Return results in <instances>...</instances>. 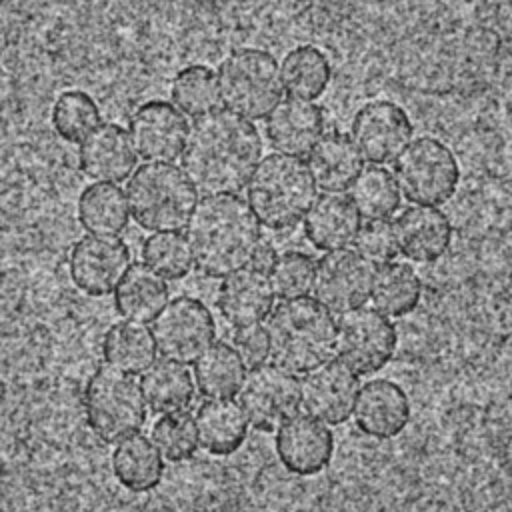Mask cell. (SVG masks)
Returning <instances> with one entry per match:
<instances>
[{
    "mask_svg": "<svg viewBox=\"0 0 512 512\" xmlns=\"http://www.w3.org/2000/svg\"><path fill=\"white\" fill-rule=\"evenodd\" d=\"M260 156L256 126L228 108H216L188 128L182 170L204 196L236 194L248 184Z\"/></svg>",
    "mask_w": 512,
    "mask_h": 512,
    "instance_id": "6da1fadb",
    "label": "cell"
},
{
    "mask_svg": "<svg viewBox=\"0 0 512 512\" xmlns=\"http://www.w3.org/2000/svg\"><path fill=\"white\" fill-rule=\"evenodd\" d=\"M194 266L208 278H226L248 268L262 244L260 222L248 202L236 194L198 200L188 224Z\"/></svg>",
    "mask_w": 512,
    "mask_h": 512,
    "instance_id": "7a4b0ae2",
    "label": "cell"
},
{
    "mask_svg": "<svg viewBox=\"0 0 512 512\" xmlns=\"http://www.w3.org/2000/svg\"><path fill=\"white\" fill-rule=\"evenodd\" d=\"M264 328L268 358L294 374L310 372L336 352V320L316 298L280 302L268 314Z\"/></svg>",
    "mask_w": 512,
    "mask_h": 512,
    "instance_id": "3957f363",
    "label": "cell"
},
{
    "mask_svg": "<svg viewBox=\"0 0 512 512\" xmlns=\"http://www.w3.org/2000/svg\"><path fill=\"white\" fill-rule=\"evenodd\" d=\"M316 196L308 164L290 154H268L256 164L246 200L260 224L270 230H288L298 224Z\"/></svg>",
    "mask_w": 512,
    "mask_h": 512,
    "instance_id": "277c9868",
    "label": "cell"
},
{
    "mask_svg": "<svg viewBox=\"0 0 512 512\" xmlns=\"http://www.w3.org/2000/svg\"><path fill=\"white\" fill-rule=\"evenodd\" d=\"M130 214L148 232H178L186 228L198 192L186 172L170 162L140 164L126 188Z\"/></svg>",
    "mask_w": 512,
    "mask_h": 512,
    "instance_id": "5b68a950",
    "label": "cell"
},
{
    "mask_svg": "<svg viewBox=\"0 0 512 512\" xmlns=\"http://www.w3.org/2000/svg\"><path fill=\"white\" fill-rule=\"evenodd\" d=\"M84 414L102 442H118L146 422V398L134 374L110 364L98 366L84 386Z\"/></svg>",
    "mask_w": 512,
    "mask_h": 512,
    "instance_id": "8992f818",
    "label": "cell"
},
{
    "mask_svg": "<svg viewBox=\"0 0 512 512\" xmlns=\"http://www.w3.org/2000/svg\"><path fill=\"white\" fill-rule=\"evenodd\" d=\"M220 102L242 118H266L280 102L282 82L276 58L262 48H236L218 64Z\"/></svg>",
    "mask_w": 512,
    "mask_h": 512,
    "instance_id": "52a82bcc",
    "label": "cell"
},
{
    "mask_svg": "<svg viewBox=\"0 0 512 512\" xmlns=\"http://www.w3.org/2000/svg\"><path fill=\"white\" fill-rule=\"evenodd\" d=\"M394 182L412 204L438 206L448 202L460 182L454 152L434 136H418L394 158Z\"/></svg>",
    "mask_w": 512,
    "mask_h": 512,
    "instance_id": "ba28073f",
    "label": "cell"
},
{
    "mask_svg": "<svg viewBox=\"0 0 512 512\" xmlns=\"http://www.w3.org/2000/svg\"><path fill=\"white\" fill-rule=\"evenodd\" d=\"M396 344V326L376 308L346 310L336 322V352L358 376L380 372L392 360Z\"/></svg>",
    "mask_w": 512,
    "mask_h": 512,
    "instance_id": "9c48e42d",
    "label": "cell"
},
{
    "mask_svg": "<svg viewBox=\"0 0 512 512\" xmlns=\"http://www.w3.org/2000/svg\"><path fill=\"white\" fill-rule=\"evenodd\" d=\"M158 352L174 362H194L216 338V320L200 298L176 296L152 320Z\"/></svg>",
    "mask_w": 512,
    "mask_h": 512,
    "instance_id": "30bf717a",
    "label": "cell"
},
{
    "mask_svg": "<svg viewBox=\"0 0 512 512\" xmlns=\"http://www.w3.org/2000/svg\"><path fill=\"white\" fill-rule=\"evenodd\" d=\"M248 422L260 432H272L300 408V382L294 372L262 362L250 366L238 388Z\"/></svg>",
    "mask_w": 512,
    "mask_h": 512,
    "instance_id": "8fae6325",
    "label": "cell"
},
{
    "mask_svg": "<svg viewBox=\"0 0 512 512\" xmlns=\"http://www.w3.org/2000/svg\"><path fill=\"white\" fill-rule=\"evenodd\" d=\"M414 132L408 112L392 100L362 104L350 124V140L362 160L388 164L406 148Z\"/></svg>",
    "mask_w": 512,
    "mask_h": 512,
    "instance_id": "7c38bea8",
    "label": "cell"
},
{
    "mask_svg": "<svg viewBox=\"0 0 512 512\" xmlns=\"http://www.w3.org/2000/svg\"><path fill=\"white\" fill-rule=\"evenodd\" d=\"M374 264L358 250H330L316 262L312 290L320 304L330 312H346L362 306L372 288Z\"/></svg>",
    "mask_w": 512,
    "mask_h": 512,
    "instance_id": "4fadbf2b",
    "label": "cell"
},
{
    "mask_svg": "<svg viewBox=\"0 0 512 512\" xmlns=\"http://www.w3.org/2000/svg\"><path fill=\"white\" fill-rule=\"evenodd\" d=\"M130 268V248L124 240L104 234H86L70 250L68 272L74 286L94 298L106 296Z\"/></svg>",
    "mask_w": 512,
    "mask_h": 512,
    "instance_id": "5bb4252c",
    "label": "cell"
},
{
    "mask_svg": "<svg viewBox=\"0 0 512 512\" xmlns=\"http://www.w3.org/2000/svg\"><path fill=\"white\" fill-rule=\"evenodd\" d=\"M188 128L186 116L172 102L148 100L132 112L128 136L140 158L170 162L182 154Z\"/></svg>",
    "mask_w": 512,
    "mask_h": 512,
    "instance_id": "9a60e30c",
    "label": "cell"
},
{
    "mask_svg": "<svg viewBox=\"0 0 512 512\" xmlns=\"http://www.w3.org/2000/svg\"><path fill=\"white\" fill-rule=\"evenodd\" d=\"M358 388V374L340 358H330L306 372L300 382V404L324 424H344L352 414Z\"/></svg>",
    "mask_w": 512,
    "mask_h": 512,
    "instance_id": "2e32d148",
    "label": "cell"
},
{
    "mask_svg": "<svg viewBox=\"0 0 512 512\" xmlns=\"http://www.w3.org/2000/svg\"><path fill=\"white\" fill-rule=\"evenodd\" d=\"M274 448L280 464L296 476L322 472L334 454V434L310 414H294L278 426Z\"/></svg>",
    "mask_w": 512,
    "mask_h": 512,
    "instance_id": "e0dca14e",
    "label": "cell"
},
{
    "mask_svg": "<svg viewBox=\"0 0 512 512\" xmlns=\"http://www.w3.org/2000/svg\"><path fill=\"white\" fill-rule=\"evenodd\" d=\"M356 428L376 440L398 436L410 422V400L406 390L388 378L368 380L358 388L354 402Z\"/></svg>",
    "mask_w": 512,
    "mask_h": 512,
    "instance_id": "ac0fdd59",
    "label": "cell"
},
{
    "mask_svg": "<svg viewBox=\"0 0 512 512\" xmlns=\"http://www.w3.org/2000/svg\"><path fill=\"white\" fill-rule=\"evenodd\" d=\"M398 252L412 262H436L450 246L452 224L436 206L414 204L404 208L392 222Z\"/></svg>",
    "mask_w": 512,
    "mask_h": 512,
    "instance_id": "d6986e66",
    "label": "cell"
},
{
    "mask_svg": "<svg viewBox=\"0 0 512 512\" xmlns=\"http://www.w3.org/2000/svg\"><path fill=\"white\" fill-rule=\"evenodd\" d=\"M78 164L90 180L116 184L128 180L136 170V150L128 132L120 124L108 122L80 142Z\"/></svg>",
    "mask_w": 512,
    "mask_h": 512,
    "instance_id": "ffe728a7",
    "label": "cell"
},
{
    "mask_svg": "<svg viewBox=\"0 0 512 512\" xmlns=\"http://www.w3.org/2000/svg\"><path fill=\"white\" fill-rule=\"evenodd\" d=\"M266 138L280 154H308L324 132V112L318 104L298 98L280 100L266 116Z\"/></svg>",
    "mask_w": 512,
    "mask_h": 512,
    "instance_id": "44dd1931",
    "label": "cell"
},
{
    "mask_svg": "<svg viewBox=\"0 0 512 512\" xmlns=\"http://www.w3.org/2000/svg\"><path fill=\"white\" fill-rule=\"evenodd\" d=\"M216 304L224 320L234 328L260 324L272 312L274 290L264 272L248 266L222 280Z\"/></svg>",
    "mask_w": 512,
    "mask_h": 512,
    "instance_id": "7402d4cb",
    "label": "cell"
},
{
    "mask_svg": "<svg viewBox=\"0 0 512 512\" xmlns=\"http://www.w3.org/2000/svg\"><path fill=\"white\" fill-rule=\"evenodd\" d=\"M360 230V214L342 192L320 194L304 214L308 242L324 252L346 248Z\"/></svg>",
    "mask_w": 512,
    "mask_h": 512,
    "instance_id": "603a6c76",
    "label": "cell"
},
{
    "mask_svg": "<svg viewBox=\"0 0 512 512\" xmlns=\"http://www.w3.org/2000/svg\"><path fill=\"white\" fill-rule=\"evenodd\" d=\"M198 442L214 456L234 454L248 436V418L240 402L230 398H208L194 414Z\"/></svg>",
    "mask_w": 512,
    "mask_h": 512,
    "instance_id": "cb8c5ba5",
    "label": "cell"
},
{
    "mask_svg": "<svg viewBox=\"0 0 512 512\" xmlns=\"http://www.w3.org/2000/svg\"><path fill=\"white\" fill-rule=\"evenodd\" d=\"M308 170L324 192H342L360 174L362 158L348 134L332 130L322 134L308 152Z\"/></svg>",
    "mask_w": 512,
    "mask_h": 512,
    "instance_id": "d4e9b609",
    "label": "cell"
},
{
    "mask_svg": "<svg viewBox=\"0 0 512 512\" xmlns=\"http://www.w3.org/2000/svg\"><path fill=\"white\" fill-rule=\"evenodd\" d=\"M168 302V284L148 264L134 262L114 290L116 312L132 322H150Z\"/></svg>",
    "mask_w": 512,
    "mask_h": 512,
    "instance_id": "484cf974",
    "label": "cell"
},
{
    "mask_svg": "<svg viewBox=\"0 0 512 512\" xmlns=\"http://www.w3.org/2000/svg\"><path fill=\"white\" fill-rule=\"evenodd\" d=\"M112 474L130 492H150L164 476L162 454L144 434H130L112 452Z\"/></svg>",
    "mask_w": 512,
    "mask_h": 512,
    "instance_id": "4316f807",
    "label": "cell"
},
{
    "mask_svg": "<svg viewBox=\"0 0 512 512\" xmlns=\"http://www.w3.org/2000/svg\"><path fill=\"white\" fill-rule=\"evenodd\" d=\"M78 222L90 234L116 236L126 230L130 206L126 192L116 184L94 182L78 196Z\"/></svg>",
    "mask_w": 512,
    "mask_h": 512,
    "instance_id": "83f0119b",
    "label": "cell"
},
{
    "mask_svg": "<svg viewBox=\"0 0 512 512\" xmlns=\"http://www.w3.org/2000/svg\"><path fill=\"white\" fill-rule=\"evenodd\" d=\"M146 404L156 414H170L188 408L194 398L192 374L182 362L174 360H154L140 380Z\"/></svg>",
    "mask_w": 512,
    "mask_h": 512,
    "instance_id": "f1b7e54d",
    "label": "cell"
},
{
    "mask_svg": "<svg viewBox=\"0 0 512 512\" xmlns=\"http://www.w3.org/2000/svg\"><path fill=\"white\" fill-rule=\"evenodd\" d=\"M332 66L328 56L312 46L300 44L294 46L280 64V82L292 98L314 100L322 96L330 84Z\"/></svg>",
    "mask_w": 512,
    "mask_h": 512,
    "instance_id": "f546056e",
    "label": "cell"
},
{
    "mask_svg": "<svg viewBox=\"0 0 512 512\" xmlns=\"http://www.w3.org/2000/svg\"><path fill=\"white\" fill-rule=\"evenodd\" d=\"M422 296V280L406 262H386L374 272L370 298L378 312L386 316H406L416 310Z\"/></svg>",
    "mask_w": 512,
    "mask_h": 512,
    "instance_id": "4dcf8cb0",
    "label": "cell"
},
{
    "mask_svg": "<svg viewBox=\"0 0 512 512\" xmlns=\"http://www.w3.org/2000/svg\"><path fill=\"white\" fill-rule=\"evenodd\" d=\"M156 350L152 330H148L142 322H116L102 338V354L106 364L128 374H142L154 362Z\"/></svg>",
    "mask_w": 512,
    "mask_h": 512,
    "instance_id": "1f68e13d",
    "label": "cell"
},
{
    "mask_svg": "<svg viewBox=\"0 0 512 512\" xmlns=\"http://www.w3.org/2000/svg\"><path fill=\"white\" fill-rule=\"evenodd\" d=\"M244 366L236 348L218 340L194 360V382L206 398H230L242 384Z\"/></svg>",
    "mask_w": 512,
    "mask_h": 512,
    "instance_id": "d6a6232c",
    "label": "cell"
},
{
    "mask_svg": "<svg viewBox=\"0 0 512 512\" xmlns=\"http://www.w3.org/2000/svg\"><path fill=\"white\" fill-rule=\"evenodd\" d=\"M366 220H388L400 208V190L392 172L382 166H368L350 184L348 196Z\"/></svg>",
    "mask_w": 512,
    "mask_h": 512,
    "instance_id": "836d02e7",
    "label": "cell"
},
{
    "mask_svg": "<svg viewBox=\"0 0 512 512\" xmlns=\"http://www.w3.org/2000/svg\"><path fill=\"white\" fill-rule=\"evenodd\" d=\"M170 96L182 114L200 118L216 110L220 104L218 78L212 68L204 64H190L176 72L170 86Z\"/></svg>",
    "mask_w": 512,
    "mask_h": 512,
    "instance_id": "e575fe53",
    "label": "cell"
},
{
    "mask_svg": "<svg viewBox=\"0 0 512 512\" xmlns=\"http://www.w3.org/2000/svg\"><path fill=\"white\" fill-rule=\"evenodd\" d=\"M52 128L66 142H82L100 126V108L84 90L62 92L52 106Z\"/></svg>",
    "mask_w": 512,
    "mask_h": 512,
    "instance_id": "d590c367",
    "label": "cell"
},
{
    "mask_svg": "<svg viewBox=\"0 0 512 512\" xmlns=\"http://www.w3.org/2000/svg\"><path fill=\"white\" fill-rule=\"evenodd\" d=\"M142 262L164 280H182L192 270V252L184 234L156 232L142 244Z\"/></svg>",
    "mask_w": 512,
    "mask_h": 512,
    "instance_id": "8d00e7d4",
    "label": "cell"
},
{
    "mask_svg": "<svg viewBox=\"0 0 512 512\" xmlns=\"http://www.w3.org/2000/svg\"><path fill=\"white\" fill-rule=\"evenodd\" d=\"M152 442L170 462H184L198 450V432L188 412L162 414L152 424Z\"/></svg>",
    "mask_w": 512,
    "mask_h": 512,
    "instance_id": "74e56055",
    "label": "cell"
},
{
    "mask_svg": "<svg viewBox=\"0 0 512 512\" xmlns=\"http://www.w3.org/2000/svg\"><path fill=\"white\" fill-rule=\"evenodd\" d=\"M314 268V258L302 250H288L278 254L268 270L274 296L282 300L306 296L312 290Z\"/></svg>",
    "mask_w": 512,
    "mask_h": 512,
    "instance_id": "f35d334b",
    "label": "cell"
},
{
    "mask_svg": "<svg viewBox=\"0 0 512 512\" xmlns=\"http://www.w3.org/2000/svg\"><path fill=\"white\" fill-rule=\"evenodd\" d=\"M356 250L372 264L392 262L398 254L394 228L388 220H368L354 238Z\"/></svg>",
    "mask_w": 512,
    "mask_h": 512,
    "instance_id": "ab89813d",
    "label": "cell"
},
{
    "mask_svg": "<svg viewBox=\"0 0 512 512\" xmlns=\"http://www.w3.org/2000/svg\"><path fill=\"white\" fill-rule=\"evenodd\" d=\"M232 346L244 360V364H262L268 358V336L266 328L260 324L240 326L232 332Z\"/></svg>",
    "mask_w": 512,
    "mask_h": 512,
    "instance_id": "60d3db41",
    "label": "cell"
},
{
    "mask_svg": "<svg viewBox=\"0 0 512 512\" xmlns=\"http://www.w3.org/2000/svg\"><path fill=\"white\" fill-rule=\"evenodd\" d=\"M276 248L270 244V242H266V240H262V244L258 246V250H256V256H254V260H252V268H256V270H260V272H268L270 270V266L274 264V260H276Z\"/></svg>",
    "mask_w": 512,
    "mask_h": 512,
    "instance_id": "b9f144b4",
    "label": "cell"
}]
</instances>
